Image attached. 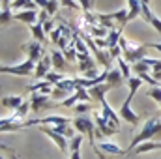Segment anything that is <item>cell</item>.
Wrapping results in <instances>:
<instances>
[{
    "mask_svg": "<svg viewBox=\"0 0 161 159\" xmlns=\"http://www.w3.org/2000/svg\"><path fill=\"white\" fill-rule=\"evenodd\" d=\"M148 140H159L161 142V118L159 116H152L142 123V129L131 139L129 146H127V154H131L139 144L148 142Z\"/></svg>",
    "mask_w": 161,
    "mask_h": 159,
    "instance_id": "cell-1",
    "label": "cell"
},
{
    "mask_svg": "<svg viewBox=\"0 0 161 159\" xmlns=\"http://www.w3.org/2000/svg\"><path fill=\"white\" fill-rule=\"evenodd\" d=\"M77 131H79L80 135H86L88 137V140H90V144H92V150L96 152V156L99 159H105V154L101 152V150H97V146H96V135H97V125H96V120L94 118H88V116H77V118H73V123H71Z\"/></svg>",
    "mask_w": 161,
    "mask_h": 159,
    "instance_id": "cell-2",
    "label": "cell"
},
{
    "mask_svg": "<svg viewBox=\"0 0 161 159\" xmlns=\"http://www.w3.org/2000/svg\"><path fill=\"white\" fill-rule=\"evenodd\" d=\"M2 73H9V75H19V77H34L36 73V62L32 60H25L23 64H17V66H2L0 68Z\"/></svg>",
    "mask_w": 161,
    "mask_h": 159,
    "instance_id": "cell-3",
    "label": "cell"
},
{
    "mask_svg": "<svg viewBox=\"0 0 161 159\" xmlns=\"http://www.w3.org/2000/svg\"><path fill=\"white\" fill-rule=\"evenodd\" d=\"M38 127H40L41 133H45V135H47V137H49V139L58 146V148H60V152H62V154H68V152H69V150H68V148H69V139H66L64 135H60V133L53 131V127H51V125H38Z\"/></svg>",
    "mask_w": 161,
    "mask_h": 159,
    "instance_id": "cell-4",
    "label": "cell"
},
{
    "mask_svg": "<svg viewBox=\"0 0 161 159\" xmlns=\"http://www.w3.org/2000/svg\"><path fill=\"white\" fill-rule=\"evenodd\" d=\"M94 120H96V125H97V137H109V135H116L118 133V127H114L101 112L96 111L94 112Z\"/></svg>",
    "mask_w": 161,
    "mask_h": 159,
    "instance_id": "cell-5",
    "label": "cell"
},
{
    "mask_svg": "<svg viewBox=\"0 0 161 159\" xmlns=\"http://www.w3.org/2000/svg\"><path fill=\"white\" fill-rule=\"evenodd\" d=\"M23 52L28 56V60H32V62H40L41 58L45 56V49H43V43H40V41H30V43H25L23 47Z\"/></svg>",
    "mask_w": 161,
    "mask_h": 159,
    "instance_id": "cell-6",
    "label": "cell"
},
{
    "mask_svg": "<svg viewBox=\"0 0 161 159\" xmlns=\"http://www.w3.org/2000/svg\"><path fill=\"white\" fill-rule=\"evenodd\" d=\"M148 49H150V47H148V43H144V45H133V43L129 41L127 49L124 51V58L135 64V62H139L141 58H144V54H146V51H148Z\"/></svg>",
    "mask_w": 161,
    "mask_h": 159,
    "instance_id": "cell-7",
    "label": "cell"
},
{
    "mask_svg": "<svg viewBox=\"0 0 161 159\" xmlns=\"http://www.w3.org/2000/svg\"><path fill=\"white\" fill-rule=\"evenodd\" d=\"M131 96H127V99L122 103L120 111H118V114H120L122 120H125L127 123H131V125H139V122H141V116L137 114V112H133V109H131Z\"/></svg>",
    "mask_w": 161,
    "mask_h": 159,
    "instance_id": "cell-8",
    "label": "cell"
},
{
    "mask_svg": "<svg viewBox=\"0 0 161 159\" xmlns=\"http://www.w3.org/2000/svg\"><path fill=\"white\" fill-rule=\"evenodd\" d=\"M30 107L32 111H43V109H49L51 107V96H45V94H40V92H34L32 97H30Z\"/></svg>",
    "mask_w": 161,
    "mask_h": 159,
    "instance_id": "cell-9",
    "label": "cell"
},
{
    "mask_svg": "<svg viewBox=\"0 0 161 159\" xmlns=\"http://www.w3.org/2000/svg\"><path fill=\"white\" fill-rule=\"evenodd\" d=\"M99 105H101V114L109 120L114 127H118V125H120V120H122L120 114H116V112L113 111V107L107 103V99H105V97H101V99H99Z\"/></svg>",
    "mask_w": 161,
    "mask_h": 159,
    "instance_id": "cell-10",
    "label": "cell"
},
{
    "mask_svg": "<svg viewBox=\"0 0 161 159\" xmlns=\"http://www.w3.org/2000/svg\"><path fill=\"white\" fill-rule=\"evenodd\" d=\"M13 19L19 21V23H26V25L32 26V25H36L40 21V13L36 9H25V11H17L13 15Z\"/></svg>",
    "mask_w": 161,
    "mask_h": 159,
    "instance_id": "cell-11",
    "label": "cell"
},
{
    "mask_svg": "<svg viewBox=\"0 0 161 159\" xmlns=\"http://www.w3.org/2000/svg\"><path fill=\"white\" fill-rule=\"evenodd\" d=\"M51 66H53V58H51V56H43L40 62L36 64V73H34V77H36V79H45L47 73H49V69H51Z\"/></svg>",
    "mask_w": 161,
    "mask_h": 159,
    "instance_id": "cell-12",
    "label": "cell"
},
{
    "mask_svg": "<svg viewBox=\"0 0 161 159\" xmlns=\"http://www.w3.org/2000/svg\"><path fill=\"white\" fill-rule=\"evenodd\" d=\"M79 69L80 73H86V71H92V69H96V60H94V56L92 54H79Z\"/></svg>",
    "mask_w": 161,
    "mask_h": 159,
    "instance_id": "cell-13",
    "label": "cell"
},
{
    "mask_svg": "<svg viewBox=\"0 0 161 159\" xmlns=\"http://www.w3.org/2000/svg\"><path fill=\"white\" fill-rule=\"evenodd\" d=\"M124 75H122L120 69H109V73H107V84L111 86V88H118V86H122V82H124Z\"/></svg>",
    "mask_w": 161,
    "mask_h": 159,
    "instance_id": "cell-14",
    "label": "cell"
},
{
    "mask_svg": "<svg viewBox=\"0 0 161 159\" xmlns=\"http://www.w3.org/2000/svg\"><path fill=\"white\" fill-rule=\"evenodd\" d=\"M152 150H161V142L159 140H148V142H142V144H139L131 154H146V152H152Z\"/></svg>",
    "mask_w": 161,
    "mask_h": 159,
    "instance_id": "cell-15",
    "label": "cell"
},
{
    "mask_svg": "<svg viewBox=\"0 0 161 159\" xmlns=\"http://www.w3.org/2000/svg\"><path fill=\"white\" fill-rule=\"evenodd\" d=\"M127 19L129 21H133V19H137L141 13H142V4L139 2V0H127Z\"/></svg>",
    "mask_w": 161,
    "mask_h": 159,
    "instance_id": "cell-16",
    "label": "cell"
},
{
    "mask_svg": "<svg viewBox=\"0 0 161 159\" xmlns=\"http://www.w3.org/2000/svg\"><path fill=\"white\" fill-rule=\"evenodd\" d=\"M99 150L103 154H114V156H125L127 154V150H122L120 146H116L113 142H101L99 144Z\"/></svg>",
    "mask_w": 161,
    "mask_h": 159,
    "instance_id": "cell-17",
    "label": "cell"
},
{
    "mask_svg": "<svg viewBox=\"0 0 161 159\" xmlns=\"http://www.w3.org/2000/svg\"><path fill=\"white\" fill-rule=\"evenodd\" d=\"M51 58H53V68L54 69H58V71H64L66 69V56H64L62 51H53Z\"/></svg>",
    "mask_w": 161,
    "mask_h": 159,
    "instance_id": "cell-18",
    "label": "cell"
},
{
    "mask_svg": "<svg viewBox=\"0 0 161 159\" xmlns=\"http://www.w3.org/2000/svg\"><path fill=\"white\" fill-rule=\"evenodd\" d=\"M109 90H113L107 82H103V84H97V86H94V88H90L88 92H90V96H92V99H101V97H105V94L109 92Z\"/></svg>",
    "mask_w": 161,
    "mask_h": 159,
    "instance_id": "cell-19",
    "label": "cell"
},
{
    "mask_svg": "<svg viewBox=\"0 0 161 159\" xmlns=\"http://www.w3.org/2000/svg\"><path fill=\"white\" fill-rule=\"evenodd\" d=\"M122 30H124V28L116 26V28H113V30L109 32V36H107V47H109V49H114V47H118L120 38H122Z\"/></svg>",
    "mask_w": 161,
    "mask_h": 159,
    "instance_id": "cell-20",
    "label": "cell"
},
{
    "mask_svg": "<svg viewBox=\"0 0 161 159\" xmlns=\"http://www.w3.org/2000/svg\"><path fill=\"white\" fill-rule=\"evenodd\" d=\"M23 97L21 96H8V97H2V105L8 107V109H19L23 105Z\"/></svg>",
    "mask_w": 161,
    "mask_h": 159,
    "instance_id": "cell-21",
    "label": "cell"
},
{
    "mask_svg": "<svg viewBox=\"0 0 161 159\" xmlns=\"http://www.w3.org/2000/svg\"><path fill=\"white\" fill-rule=\"evenodd\" d=\"M11 9L17 11H25V9H36V2L34 0H13Z\"/></svg>",
    "mask_w": 161,
    "mask_h": 159,
    "instance_id": "cell-22",
    "label": "cell"
},
{
    "mask_svg": "<svg viewBox=\"0 0 161 159\" xmlns=\"http://www.w3.org/2000/svg\"><path fill=\"white\" fill-rule=\"evenodd\" d=\"M30 32H32V36H34V40L36 41L45 43V30H43V25H41V23L32 25V26H30Z\"/></svg>",
    "mask_w": 161,
    "mask_h": 159,
    "instance_id": "cell-23",
    "label": "cell"
},
{
    "mask_svg": "<svg viewBox=\"0 0 161 159\" xmlns=\"http://www.w3.org/2000/svg\"><path fill=\"white\" fill-rule=\"evenodd\" d=\"M150 69H152V66H150V64H146L142 58H141L139 62H135V64H133V71H135L137 75H144V73H150Z\"/></svg>",
    "mask_w": 161,
    "mask_h": 159,
    "instance_id": "cell-24",
    "label": "cell"
},
{
    "mask_svg": "<svg viewBox=\"0 0 161 159\" xmlns=\"http://www.w3.org/2000/svg\"><path fill=\"white\" fill-rule=\"evenodd\" d=\"M127 86H129V96L135 97L137 90H141V86H142V79L141 77H131V79L127 80Z\"/></svg>",
    "mask_w": 161,
    "mask_h": 159,
    "instance_id": "cell-25",
    "label": "cell"
},
{
    "mask_svg": "<svg viewBox=\"0 0 161 159\" xmlns=\"http://www.w3.org/2000/svg\"><path fill=\"white\" fill-rule=\"evenodd\" d=\"M118 69L122 71V75H124V79H125V80L131 79V68L127 66V62H125V58H124V56L118 58Z\"/></svg>",
    "mask_w": 161,
    "mask_h": 159,
    "instance_id": "cell-26",
    "label": "cell"
},
{
    "mask_svg": "<svg viewBox=\"0 0 161 159\" xmlns=\"http://www.w3.org/2000/svg\"><path fill=\"white\" fill-rule=\"evenodd\" d=\"M92 36H94V40H97V38H103V36H109V28H105V26H101V25H94L92 28Z\"/></svg>",
    "mask_w": 161,
    "mask_h": 159,
    "instance_id": "cell-27",
    "label": "cell"
},
{
    "mask_svg": "<svg viewBox=\"0 0 161 159\" xmlns=\"http://www.w3.org/2000/svg\"><path fill=\"white\" fill-rule=\"evenodd\" d=\"M146 96H148V97H152L154 101L161 103V88H159V86H150V88L146 90Z\"/></svg>",
    "mask_w": 161,
    "mask_h": 159,
    "instance_id": "cell-28",
    "label": "cell"
},
{
    "mask_svg": "<svg viewBox=\"0 0 161 159\" xmlns=\"http://www.w3.org/2000/svg\"><path fill=\"white\" fill-rule=\"evenodd\" d=\"M62 79H66V77H64V75H60V73H56V71H49V73H47V77H45L43 80H47V82H51L53 86H56Z\"/></svg>",
    "mask_w": 161,
    "mask_h": 159,
    "instance_id": "cell-29",
    "label": "cell"
},
{
    "mask_svg": "<svg viewBox=\"0 0 161 159\" xmlns=\"http://www.w3.org/2000/svg\"><path fill=\"white\" fill-rule=\"evenodd\" d=\"M64 56H66V60H68V62H77V60H79V52H77V49H75V47H69V49L64 52Z\"/></svg>",
    "mask_w": 161,
    "mask_h": 159,
    "instance_id": "cell-30",
    "label": "cell"
},
{
    "mask_svg": "<svg viewBox=\"0 0 161 159\" xmlns=\"http://www.w3.org/2000/svg\"><path fill=\"white\" fill-rule=\"evenodd\" d=\"M30 109H32V107H30V103H26V101H25V103L19 107V109H15V114H13V116H17V118H23V116H25V114H26Z\"/></svg>",
    "mask_w": 161,
    "mask_h": 159,
    "instance_id": "cell-31",
    "label": "cell"
},
{
    "mask_svg": "<svg viewBox=\"0 0 161 159\" xmlns=\"http://www.w3.org/2000/svg\"><path fill=\"white\" fill-rule=\"evenodd\" d=\"M88 111H92V107H90L88 103H79V105H75V114H77V116H82V114L88 112Z\"/></svg>",
    "mask_w": 161,
    "mask_h": 159,
    "instance_id": "cell-32",
    "label": "cell"
},
{
    "mask_svg": "<svg viewBox=\"0 0 161 159\" xmlns=\"http://www.w3.org/2000/svg\"><path fill=\"white\" fill-rule=\"evenodd\" d=\"M69 96H71V94H68V92H64V90H60V88H54L53 94H51L53 99H62V97L66 99V97H69Z\"/></svg>",
    "mask_w": 161,
    "mask_h": 159,
    "instance_id": "cell-33",
    "label": "cell"
},
{
    "mask_svg": "<svg viewBox=\"0 0 161 159\" xmlns=\"http://www.w3.org/2000/svg\"><path fill=\"white\" fill-rule=\"evenodd\" d=\"M60 40H62V30H60V26H56V28L51 32V41H53L54 45H58Z\"/></svg>",
    "mask_w": 161,
    "mask_h": 159,
    "instance_id": "cell-34",
    "label": "cell"
},
{
    "mask_svg": "<svg viewBox=\"0 0 161 159\" xmlns=\"http://www.w3.org/2000/svg\"><path fill=\"white\" fill-rule=\"evenodd\" d=\"M60 6L69 8V9H79L80 8V4L79 2H75V0H60Z\"/></svg>",
    "mask_w": 161,
    "mask_h": 159,
    "instance_id": "cell-35",
    "label": "cell"
},
{
    "mask_svg": "<svg viewBox=\"0 0 161 159\" xmlns=\"http://www.w3.org/2000/svg\"><path fill=\"white\" fill-rule=\"evenodd\" d=\"M13 19V13H11V8L9 9H2V17H0V21H2V25H6V23H9Z\"/></svg>",
    "mask_w": 161,
    "mask_h": 159,
    "instance_id": "cell-36",
    "label": "cell"
},
{
    "mask_svg": "<svg viewBox=\"0 0 161 159\" xmlns=\"http://www.w3.org/2000/svg\"><path fill=\"white\" fill-rule=\"evenodd\" d=\"M148 23H150V25H152V26H154V28H156V30H158V32L161 34V19H158L156 15H152Z\"/></svg>",
    "mask_w": 161,
    "mask_h": 159,
    "instance_id": "cell-37",
    "label": "cell"
},
{
    "mask_svg": "<svg viewBox=\"0 0 161 159\" xmlns=\"http://www.w3.org/2000/svg\"><path fill=\"white\" fill-rule=\"evenodd\" d=\"M79 4H80V8L88 13L92 9V6H94V0H79Z\"/></svg>",
    "mask_w": 161,
    "mask_h": 159,
    "instance_id": "cell-38",
    "label": "cell"
},
{
    "mask_svg": "<svg viewBox=\"0 0 161 159\" xmlns=\"http://www.w3.org/2000/svg\"><path fill=\"white\" fill-rule=\"evenodd\" d=\"M43 30H45V34H47V32H53V30H54V19H53V17H51V19H49L47 23H43Z\"/></svg>",
    "mask_w": 161,
    "mask_h": 159,
    "instance_id": "cell-39",
    "label": "cell"
},
{
    "mask_svg": "<svg viewBox=\"0 0 161 159\" xmlns=\"http://www.w3.org/2000/svg\"><path fill=\"white\" fill-rule=\"evenodd\" d=\"M139 77L144 80V82H148L150 86H156V84H158V80L154 79V77H150V73H144V75H139Z\"/></svg>",
    "mask_w": 161,
    "mask_h": 159,
    "instance_id": "cell-40",
    "label": "cell"
},
{
    "mask_svg": "<svg viewBox=\"0 0 161 159\" xmlns=\"http://www.w3.org/2000/svg\"><path fill=\"white\" fill-rule=\"evenodd\" d=\"M82 77H84V79H96V77H97V69L86 71V73H82Z\"/></svg>",
    "mask_w": 161,
    "mask_h": 159,
    "instance_id": "cell-41",
    "label": "cell"
},
{
    "mask_svg": "<svg viewBox=\"0 0 161 159\" xmlns=\"http://www.w3.org/2000/svg\"><path fill=\"white\" fill-rule=\"evenodd\" d=\"M36 2V6H40L41 9H45L47 11V6H49V0H34Z\"/></svg>",
    "mask_w": 161,
    "mask_h": 159,
    "instance_id": "cell-42",
    "label": "cell"
},
{
    "mask_svg": "<svg viewBox=\"0 0 161 159\" xmlns=\"http://www.w3.org/2000/svg\"><path fill=\"white\" fill-rule=\"evenodd\" d=\"M69 159H80V150H73V152H69Z\"/></svg>",
    "mask_w": 161,
    "mask_h": 159,
    "instance_id": "cell-43",
    "label": "cell"
},
{
    "mask_svg": "<svg viewBox=\"0 0 161 159\" xmlns=\"http://www.w3.org/2000/svg\"><path fill=\"white\" fill-rule=\"evenodd\" d=\"M11 4H13L11 0H2V9H9V8H11Z\"/></svg>",
    "mask_w": 161,
    "mask_h": 159,
    "instance_id": "cell-44",
    "label": "cell"
},
{
    "mask_svg": "<svg viewBox=\"0 0 161 159\" xmlns=\"http://www.w3.org/2000/svg\"><path fill=\"white\" fill-rule=\"evenodd\" d=\"M150 49H156V51H161V43H148Z\"/></svg>",
    "mask_w": 161,
    "mask_h": 159,
    "instance_id": "cell-45",
    "label": "cell"
},
{
    "mask_svg": "<svg viewBox=\"0 0 161 159\" xmlns=\"http://www.w3.org/2000/svg\"><path fill=\"white\" fill-rule=\"evenodd\" d=\"M152 77H154V79L159 82V80H161V71H156V73H152Z\"/></svg>",
    "mask_w": 161,
    "mask_h": 159,
    "instance_id": "cell-46",
    "label": "cell"
},
{
    "mask_svg": "<svg viewBox=\"0 0 161 159\" xmlns=\"http://www.w3.org/2000/svg\"><path fill=\"white\" fill-rule=\"evenodd\" d=\"M141 4H144V6H150V0H139Z\"/></svg>",
    "mask_w": 161,
    "mask_h": 159,
    "instance_id": "cell-47",
    "label": "cell"
},
{
    "mask_svg": "<svg viewBox=\"0 0 161 159\" xmlns=\"http://www.w3.org/2000/svg\"><path fill=\"white\" fill-rule=\"evenodd\" d=\"M11 159H17V156H15V154H13V152H11Z\"/></svg>",
    "mask_w": 161,
    "mask_h": 159,
    "instance_id": "cell-48",
    "label": "cell"
},
{
    "mask_svg": "<svg viewBox=\"0 0 161 159\" xmlns=\"http://www.w3.org/2000/svg\"><path fill=\"white\" fill-rule=\"evenodd\" d=\"M2 159H4V157H2Z\"/></svg>",
    "mask_w": 161,
    "mask_h": 159,
    "instance_id": "cell-49",
    "label": "cell"
}]
</instances>
